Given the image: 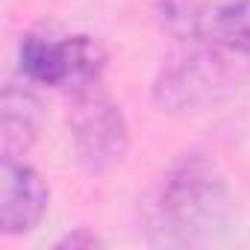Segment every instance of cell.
I'll return each mask as SVG.
<instances>
[{
    "label": "cell",
    "instance_id": "6da1fadb",
    "mask_svg": "<svg viewBox=\"0 0 250 250\" xmlns=\"http://www.w3.org/2000/svg\"><path fill=\"white\" fill-rule=\"evenodd\" d=\"M232 218V197L218 165L200 153L177 159L147 203V238L156 247L212 244Z\"/></svg>",
    "mask_w": 250,
    "mask_h": 250
},
{
    "label": "cell",
    "instance_id": "7a4b0ae2",
    "mask_svg": "<svg viewBox=\"0 0 250 250\" xmlns=\"http://www.w3.org/2000/svg\"><path fill=\"white\" fill-rule=\"evenodd\" d=\"M247 80L250 56L218 47L180 44V50L162 62L156 74L153 100L162 112L197 115L229 100Z\"/></svg>",
    "mask_w": 250,
    "mask_h": 250
},
{
    "label": "cell",
    "instance_id": "3957f363",
    "mask_svg": "<svg viewBox=\"0 0 250 250\" xmlns=\"http://www.w3.org/2000/svg\"><path fill=\"white\" fill-rule=\"evenodd\" d=\"M156 21L177 44L250 56V0H156Z\"/></svg>",
    "mask_w": 250,
    "mask_h": 250
},
{
    "label": "cell",
    "instance_id": "ba28073f",
    "mask_svg": "<svg viewBox=\"0 0 250 250\" xmlns=\"http://www.w3.org/2000/svg\"><path fill=\"white\" fill-rule=\"evenodd\" d=\"M100 244H103V241H100L88 227H77L74 232H68L65 238L56 241V247H71V250H80V247L88 250V247H100Z\"/></svg>",
    "mask_w": 250,
    "mask_h": 250
},
{
    "label": "cell",
    "instance_id": "8992f818",
    "mask_svg": "<svg viewBox=\"0 0 250 250\" xmlns=\"http://www.w3.org/2000/svg\"><path fill=\"white\" fill-rule=\"evenodd\" d=\"M50 203V188L24 159L0 165V229L3 235H27L39 227Z\"/></svg>",
    "mask_w": 250,
    "mask_h": 250
},
{
    "label": "cell",
    "instance_id": "52a82bcc",
    "mask_svg": "<svg viewBox=\"0 0 250 250\" xmlns=\"http://www.w3.org/2000/svg\"><path fill=\"white\" fill-rule=\"evenodd\" d=\"M42 127V103L27 85L9 83L0 97V153L3 159H24L36 145Z\"/></svg>",
    "mask_w": 250,
    "mask_h": 250
},
{
    "label": "cell",
    "instance_id": "277c9868",
    "mask_svg": "<svg viewBox=\"0 0 250 250\" xmlns=\"http://www.w3.org/2000/svg\"><path fill=\"white\" fill-rule=\"evenodd\" d=\"M18 62L30 83L80 94L97 85L106 56L88 36L27 33L18 44Z\"/></svg>",
    "mask_w": 250,
    "mask_h": 250
},
{
    "label": "cell",
    "instance_id": "5b68a950",
    "mask_svg": "<svg viewBox=\"0 0 250 250\" xmlns=\"http://www.w3.org/2000/svg\"><path fill=\"white\" fill-rule=\"evenodd\" d=\"M68 124L77 159L91 174H103L118 165L130 147V130L121 106L109 94L97 91V85L74 94Z\"/></svg>",
    "mask_w": 250,
    "mask_h": 250
}]
</instances>
